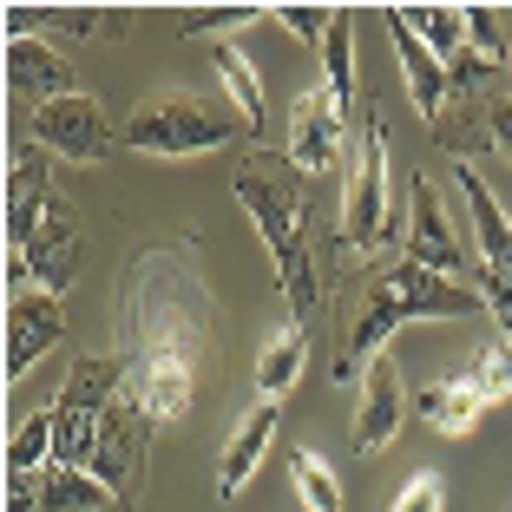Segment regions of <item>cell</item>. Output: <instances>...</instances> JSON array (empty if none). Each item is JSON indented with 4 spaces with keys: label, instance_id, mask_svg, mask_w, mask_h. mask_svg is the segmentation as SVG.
<instances>
[{
    "label": "cell",
    "instance_id": "cell-26",
    "mask_svg": "<svg viewBox=\"0 0 512 512\" xmlns=\"http://www.w3.org/2000/svg\"><path fill=\"white\" fill-rule=\"evenodd\" d=\"M289 480H296V499L309 512H342V480L329 473V460H322V453L296 447V453H289Z\"/></svg>",
    "mask_w": 512,
    "mask_h": 512
},
{
    "label": "cell",
    "instance_id": "cell-15",
    "mask_svg": "<svg viewBox=\"0 0 512 512\" xmlns=\"http://www.w3.org/2000/svg\"><path fill=\"white\" fill-rule=\"evenodd\" d=\"M388 40H394V53H401V73H407V99H414V112L434 125L440 112H447V92H453L447 60H434V53L421 46V33L407 27L394 7H388Z\"/></svg>",
    "mask_w": 512,
    "mask_h": 512
},
{
    "label": "cell",
    "instance_id": "cell-33",
    "mask_svg": "<svg viewBox=\"0 0 512 512\" xmlns=\"http://www.w3.org/2000/svg\"><path fill=\"white\" fill-rule=\"evenodd\" d=\"M506 73H512V46H506Z\"/></svg>",
    "mask_w": 512,
    "mask_h": 512
},
{
    "label": "cell",
    "instance_id": "cell-12",
    "mask_svg": "<svg viewBox=\"0 0 512 512\" xmlns=\"http://www.w3.org/2000/svg\"><path fill=\"white\" fill-rule=\"evenodd\" d=\"M60 335H66L60 296H46V289H14V296H7V381L27 375Z\"/></svg>",
    "mask_w": 512,
    "mask_h": 512
},
{
    "label": "cell",
    "instance_id": "cell-8",
    "mask_svg": "<svg viewBox=\"0 0 512 512\" xmlns=\"http://www.w3.org/2000/svg\"><path fill=\"white\" fill-rule=\"evenodd\" d=\"M33 138H40V151H60L73 165H99V158H112V145H119V132L106 125V106H99L92 92L46 99V106L33 112Z\"/></svg>",
    "mask_w": 512,
    "mask_h": 512
},
{
    "label": "cell",
    "instance_id": "cell-21",
    "mask_svg": "<svg viewBox=\"0 0 512 512\" xmlns=\"http://www.w3.org/2000/svg\"><path fill=\"white\" fill-rule=\"evenodd\" d=\"M302 368H309V335H302V322H289V329H276L270 342H263V355H256V388H263V401H283L302 381Z\"/></svg>",
    "mask_w": 512,
    "mask_h": 512
},
{
    "label": "cell",
    "instance_id": "cell-24",
    "mask_svg": "<svg viewBox=\"0 0 512 512\" xmlns=\"http://www.w3.org/2000/svg\"><path fill=\"white\" fill-rule=\"evenodd\" d=\"M322 86L335 92L342 112H355V14H335L329 40H322Z\"/></svg>",
    "mask_w": 512,
    "mask_h": 512
},
{
    "label": "cell",
    "instance_id": "cell-2",
    "mask_svg": "<svg viewBox=\"0 0 512 512\" xmlns=\"http://www.w3.org/2000/svg\"><path fill=\"white\" fill-rule=\"evenodd\" d=\"M230 191H237V204L250 211L256 237L270 250L276 289L289 296V309H296V322H302L322 302V276H316V256H309V184H302V171L289 165L283 151L256 145V151L237 158Z\"/></svg>",
    "mask_w": 512,
    "mask_h": 512
},
{
    "label": "cell",
    "instance_id": "cell-28",
    "mask_svg": "<svg viewBox=\"0 0 512 512\" xmlns=\"http://www.w3.org/2000/svg\"><path fill=\"white\" fill-rule=\"evenodd\" d=\"M250 20H263L256 7H191V14H178V40H224L230 46V33H243Z\"/></svg>",
    "mask_w": 512,
    "mask_h": 512
},
{
    "label": "cell",
    "instance_id": "cell-18",
    "mask_svg": "<svg viewBox=\"0 0 512 512\" xmlns=\"http://www.w3.org/2000/svg\"><path fill=\"white\" fill-rule=\"evenodd\" d=\"M414 407H421V421L434 427V434L467 440L473 427L486 421V407H493V401H486V394L460 375V381H434V388H421V401H414Z\"/></svg>",
    "mask_w": 512,
    "mask_h": 512
},
{
    "label": "cell",
    "instance_id": "cell-14",
    "mask_svg": "<svg viewBox=\"0 0 512 512\" xmlns=\"http://www.w3.org/2000/svg\"><path fill=\"white\" fill-rule=\"evenodd\" d=\"M53 204H60V197H53V178H46V151L14 145V158H7V243L27 250Z\"/></svg>",
    "mask_w": 512,
    "mask_h": 512
},
{
    "label": "cell",
    "instance_id": "cell-10",
    "mask_svg": "<svg viewBox=\"0 0 512 512\" xmlns=\"http://www.w3.org/2000/svg\"><path fill=\"white\" fill-rule=\"evenodd\" d=\"M342 151H348V112L335 106V92L329 86L302 92L296 112H289V145H283V158L302 171V178H322V171L342 165Z\"/></svg>",
    "mask_w": 512,
    "mask_h": 512
},
{
    "label": "cell",
    "instance_id": "cell-13",
    "mask_svg": "<svg viewBox=\"0 0 512 512\" xmlns=\"http://www.w3.org/2000/svg\"><path fill=\"white\" fill-rule=\"evenodd\" d=\"M14 256L27 263L33 289H46V296H60V289L79 276V256H86V237H79V217L66 211V204H53V211H46V224L33 230V243H27V250H14Z\"/></svg>",
    "mask_w": 512,
    "mask_h": 512
},
{
    "label": "cell",
    "instance_id": "cell-27",
    "mask_svg": "<svg viewBox=\"0 0 512 512\" xmlns=\"http://www.w3.org/2000/svg\"><path fill=\"white\" fill-rule=\"evenodd\" d=\"M467 381L486 394V401H506V394H512V329H499L493 342H486L480 355H473Z\"/></svg>",
    "mask_w": 512,
    "mask_h": 512
},
{
    "label": "cell",
    "instance_id": "cell-19",
    "mask_svg": "<svg viewBox=\"0 0 512 512\" xmlns=\"http://www.w3.org/2000/svg\"><path fill=\"white\" fill-rule=\"evenodd\" d=\"M112 14H92V7H7V40H92L106 33Z\"/></svg>",
    "mask_w": 512,
    "mask_h": 512
},
{
    "label": "cell",
    "instance_id": "cell-16",
    "mask_svg": "<svg viewBox=\"0 0 512 512\" xmlns=\"http://www.w3.org/2000/svg\"><path fill=\"white\" fill-rule=\"evenodd\" d=\"M276 427H283V407H276V401H256L250 414L230 427L224 460H217V499H237L243 486H250L256 460H263V453H270V440H276Z\"/></svg>",
    "mask_w": 512,
    "mask_h": 512
},
{
    "label": "cell",
    "instance_id": "cell-5",
    "mask_svg": "<svg viewBox=\"0 0 512 512\" xmlns=\"http://www.w3.org/2000/svg\"><path fill=\"white\" fill-rule=\"evenodd\" d=\"M388 178H394L388 132H381V112H368L355 125V165H348V191H342V230H335L342 256H375L388 243V211H394Z\"/></svg>",
    "mask_w": 512,
    "mask_h": 512
},
{
    "label": "cell",
    "instance_id": "cell-23",
    "mask_svg": "<svg viewBox=\"0 0 512 512\" xmlns=\"http://www.w3.org/2000/svg\"><path fill=\"white\" fill-rule=\"evenodd\" d=\"M394 14L421 33V46L434 53V60L453 66L460 53H467V7H394Z\"/></svg>",
    "mask_w": 512,
    "mask_h": 512
},
{
    "label": "cell",
    "instance_id": "cell-20",
    "mask_svg": "<svg viewBox=\"0 0 512 512\" xmlns=\"http://www.w3.org/2000/svg\"><path fill=\"white\" fill-rule=\"evenodd\" d=\"M40 512H119V499L86 467H46L40 473Z\"/></svg>",
    "mask_w": 512,
    "mask_h": 512
},
{
    "label": "cell",
    "instance_id": "cell-31",
    "mask_svg": "<svg viewBox=\"0 0 512 512\" xmlns=\"http://www.w3.org/2000/svg\"><path fill=\"white\" fill-rule=\"evenodd\" d=\"M486 151L512 158V92H493V106H486Z\"/></svg>",
    "mask_w": 512,
    "mask_h": 512
},
{
    "label": "cell",
    "instance_id": "cell-32",
    "mask_svg": "<svg viewBox=\"0 0 512 512\" xmlns=\"http://www.w3.org/2000/svg\"><path fill=\"white\" fill-rule=\"evenodd\" d=\"M7 512H40V473L33 480H7Z\"/></svg>",
    "mask_w": 512,
    "mask_h": 512
},
{
    "label": "cell",
    "instance_id": "cell-4",
    "mask_svg": "<svg viewBox=\"0 0 512 512\" xmlns=\"http://www.w3.org/2000/svg\"><path fill=\"white\" fill-rule=\"evenodd\" d=\"M237 119L217 112L211 99H197V92L171 86V92H151L138 99L132 119L119 125V138L132 151H151V158H204V151H224Z\"/></svg>",
    "mask_w": 512,
    "mask_h": 512
},
{
    "label": "cell",
    "instance_id": "cell-11",
    "mask_svg": "<svg viewBox=\"0 0 512 512\" xmlns=\"http://www.w3.org/2000/svg\"><path fill=\"white\" fill-rule=\"evenodd\" d=\"M407 421V381L394 368V355H381L375 368L362 375V394H355V421H348V447L355 460H375Z\"/></svg>",
    "mask_w": 512,
    "mask_h": 512
},
{
    "label": "cell",
    "instance_id": "cell-29",
    "mask_svg": "<svg viewBox=\"0 0 512 512\" xmlns=\"http://www.w3.org/2000/svg\"><path fill=\"white\" fill-rule=\"evenodd\" d=\"M335 14H342V7H276L270 20H283L289 33H296V40H329V27H335Z\"/></svg>",
    "mask_w": 512,
    "mask_h": 512
},
{
    "label": "cell",
    "instance_id": "cell-17",
    "mask_svg": "<svg viewBox=\"0 0 512 512\" xmlns=\"http://www.w3.org/2000/svg\"><path fill=\"white\" fill-rule=\"evenodd\" d=\"M7 86L27 92V99H66L73 86V66H66L60 46H46V40H7Z\"/></svg>",
    "mask_w": 512,
    "mask_h": 512
},
{
    "label": "cell",
    "instance_id": "cell-30",
    "mask_svg": "<svg viewBox=\"0 0 512 512\" xmlns=\"http://www.w3.org/2000/svg\"><path fill=\"white\" fill-rule=\"evenodd\" d=\"M388 512H447V499H440V473H414V480L394 493Z\"/></svg>",
    "mask_w": 512,
    "mask_h": 512
},
{
    "label": "cell",
    "instance_id": "cell-7",
    "mask_svg": "<svg viewBox=\"0 0 512 512\" xmlns=\"http://www.w3.org/2000/svg\"><path fill=\"white\" fill-rule=\"evenodd\" d=\"M407 263H421V270L467 283V289L480 276V256H467V243H460L447 204H440V191L427 178H414V191H407Z\"/></svg>",
    "mask_w": 512,
    "mask_h": 512
},
{
    "label": "cell",
    "instance_id": "cell-6",
    "mask_svg": "<svg viewBox=\"0 0 512 512\" xmlns=\"http://www.w3.org/2000/svg\"><path fill=\"white\" fill-rule=\"evenodd\" d=\"M460 197L473 211V243H480V296H486V316L499 329H512V224L499 211V197L486 191V178L473 165H460Z\"/></svg>",
    "mask_w": 512,
    "mask_h": 512
},
{
    "label": "cell",
    "instance_id": "cell-3",
    "mask_svg": "<svg viewBox=\"0 0 512 512\" xmlns=\"http://www.w3.org/2000/svg\"><path fill=\"white\" fill-rule=\"evenodd\" d=\"M427 316H486V296L467 283H447V276L421 270V263H381L375 276H368V296H362V316H355V329L342 335V355H335V381H355L362 388V375L388 355V335L407 329V322H427Z\"/></svg>",
    "mask_w": 512,
    "mask_h": 512
},
{
    "label": "cell",
    "instance_id": "cell-25",
    "mask_svg": "<svg viewBox=\"0 0 512 512\" xmlns=\"http://www.w3.org/2000/svg\"><path fill=\"white\" fill-rule=\"evenodd\" d=\"M53 407H40V414H27V421L14 427V440H7V480H33V473L53 460Z\"/></svg>",
    "mask_w": 512,
    "mask_h": 512
},
{
    "label": "cell",
    "instance_id": "cell-9",
    "mask_svg": "<svg viewBox=\"0 0 512 512\" xmlns=\"http://www.w3.org/2000/svg\"><path fill=\"white\" fill-rule=\"evenodd\" d=\"M145 453H151V421L138 414L132 401H119L106 414V434H99V453H92V467L99 480L112 486V499H119V512H132L138 499H145Z\"/></svg>",
    "mask_w": 512,
    "mask_h": 512
},
{
    "label": "cell",
    "instance_id": "cell-22",
    "mask_svg": "<svg viewBox=\"0 0 512 512\" xmlns=\"http://www.w3.org/2000/svg\"><path fill=\"white\" fill-rule=\"evenodd\" d=\"M217 79H224L230 106H237V119L250 125V132H256L263 119H270V99H263V73H256V60L243 53L237 40H230V46H217Z\"/></svg>",
    "mask_w": 512,
    "mask_h": 512
},
{
    "label": "cell",
    "instance_id": "cell-1",
    "mask_svg": "<svg viewBox=\"0 0 512 512\" xmlns=\"http://www.w3.org/2000/svg\"><path fill=\"white\" fill-rule=\"evenodd\" d=\"M217 348V302L197 243H151L119 276V362L125 401L151 427H171L197 407V381Z\"/></svg>",
    "mask_w": 512,
    "mask_h": 512
}]
</instances>
